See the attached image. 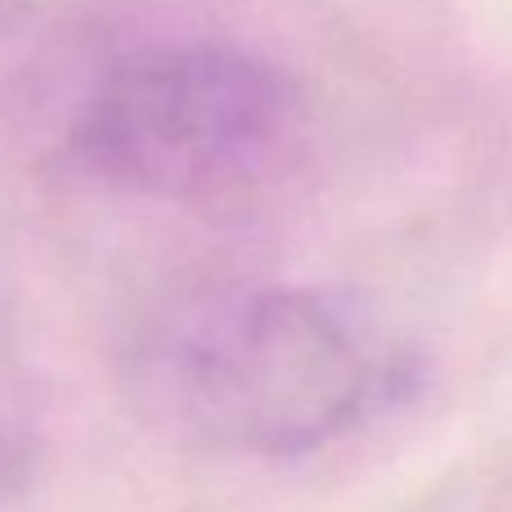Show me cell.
I'll use <instances>...</instances> for the list:
<instances>
[{
    "label": "cell",
    "mask_w": 512,
    "mask_h": 512,
    "mask_svg": "<svg viewBox=\"0 0 512 512\" xmlns=\"http://www.w3.org/2000/svg\"><path fill=\"white\" fill-rule=\"evenodd\" d=\"M297 126V90L234 45H158L117 59L81 99L68 153L117 189L212 203L252 189Z\"/></svg>",
    "instance_id": "obj_1"
},
{
    "label": "cell",
    "mask_w": 512,
    "mask_h": 512,
    "mask_svg": "<svg viewBox=\"0 0 512 512\" xmlns=\"http://www.w3.org/2000/svg\"><path fill=\"white\" fill-rule=\"evenodd\" d=\"M387 387V360L346 306L306 288H252L212 306L176 351L185 414L212 441L301 454L342 436Z\"/></svg>",
    "instance_id": "obj_2"
},
{
    "label": "cell",
    "mask_w": 512,
    "mask_h": 512,
    "mask_svg": "<svg viewBox=\"0 0 512 512\" xmlns=\"http://www.w3.org/2000/svg\"><path fill=\"white\" fill-rule=\"evenodd\" d=\"M27 490V450L5 423H0V504Z\"/></svg>",
    "instance_id": "obj_3"
}]
</instances>
